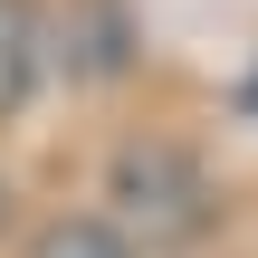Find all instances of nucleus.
I'll use <instances>...</instances> for the list:
<instances>
[{
    "label": "nucleus",
    "instance_id": "3",
    "mask_svg": "<svg viewBox=\"0 0 258 258\" xmlns=\"http://www.w3.org/2000/svg\"><path fill=\"white\" fill-rule=\"evenodd\" d=\"M29 258H144L105 211H77V220H48L38 239H29Z\"/></svg>",
    "mask_w": 258,
    "mask_h": 258
},
{
    "label": "nucleus",
    "instance_id": "2",
    "mask_svg": "<svg viewBox=\"0 0 258 258\" xmlns=\"http://www.w3.org/2000/svg\"><path fill=\"white\" fill-rule=\"evenodd\" d=\"M48 19H38V0H0V124L10 115H29V96L48 86Z\"/></svg>",
    "mask_w": 258,
    "mask_h": 258
},
{
    "label": "nucleus",
    "instance_id": "1",
    "mask_svg": "<svg viewBox=\"0 0 258 258\" xmlns=\"http://www.w3.org/2000/svg\"><path fill=\"white\" fill-rule=\"evenodd\" d=\"M105 201H115L105 220H115L134 249H201V239L220 230V182H211V163H201L191 144H172V134L115 144Z\"/></svg>",
    "mask_w": 258,
    "mask_h": 258
},
{
    "label": "nucleus",
    "instance_id": "4",
    "mask_svg": "<svg viewBox=\"0 0 258 258\" xmlns=\"http://www.w3.org/2000/svg\"><path fill=\"white\" fill-rule=\"evenodd\" d=\"M0 220H10V191H0Z\"/></svg>",
    "mask_w": 258,
    "mask_h": 258
}]
</instances>
